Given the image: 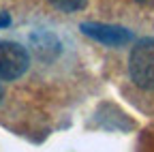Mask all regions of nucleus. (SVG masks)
<instances>
[{"label": "nucleus", "mask_w": 154, "mask_h": 152, "mask_svg": "<svg viewBox=\"0 0 154 152\" xmlns=\"http://www.w3.org/2000/svg\"><path fill=\"white\" fill-rule=\"evenodd\" d=\"M49 2H51L56 9L64 11V13H73V11H79V9H84L88 0H49Z\"/></svg>", "instance_id": "nucleus-4"}, {"label": "nucleus", "mask_w": 154, "mask_h": 152, "mask_svg": "<svg viewBox=\"0 0 154 152\" xmlns=\"http://www.w3.org/2000/svg\"><path fill=\"white\" fill-rule=\"evenodd\" d=\"M128 71L139 88H154V39H141L133 47L128 58Z\"/></svg>", "instance_id": "nucleus-1"}, {"label": "nucleus", "mask_w": 154, "mask_h": 152, "mask_svg": "<svg viewBox=\"0 0 154 152\" xmlns=\"http://www.w3.org/2000/svg\"><path fill=\"white\" fill-rule=\"evenodd\" d=\"M82 30L92 36V39L101 41L105 45H120V43H126L131 39V32L124 30V28H118V26H105V24H84Z\"/></svg>", "instance_id": "nucleus-3"}, {"label": "nucleus", "mask_w": 154, "mask_h": 152, "mask_svg": "<svg viewBox=\"0 0 154 152\" xmlns=\"http://www.w3.org/2000/svg\"><path fill=\"white\" fill-rule=\"evenodd\" d=\"M0 94H2V88H0Z\"/></svg>", "instance_id": "nucleus-7"}, {"label": "nucleus", "mask_w": 154, "mask_h": 152, "mask_svg": "<svg viewBox=\"0 0 154 152\" xmlns=\"http://www.w3.org/2000/svg\"><path fill=\"white\" fill-rule=\"evenodd\" d=\"M137 2H141V5H150V7H154V0H137Z\"/></svg>", "instance_id": "nucleus-6"}, {"label": "nucleus", "mask_w": 154, "mask_h": 152, "mask_svg": "<svg viewBox=\"0 0 154 152\" xmlns=\"http://www.w3.org/2000/svg\"><path fill=\"white\" fill-rule=\"evenodd\" d=\"M28 51L13 41H0V79H17L28 69Z\"/></svg>", "instance_id": "nucleus-2"}, {"label": "nucleus", "mask_w": 154, "mask_h": 152, "mask_svg": "<svg viewBox=\"0 0 154 152\" xmlns=\"http://www.w3.org/2000/svg\"><path fill=\"white\" fill-rule=\"evenodd\" d=\"M11 24V17H9V13L7 11H0V28H7Z\"/></svg>", "instance_id": "nucleus-5"}]
</instances>
